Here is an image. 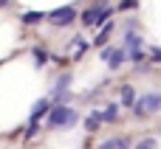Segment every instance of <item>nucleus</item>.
Instances as JSON below:
<instances>
[{"label":"nucleus","mask_w":161,"mask_h":149,"mask_svg":"<svg viewBox=\"0 0 161 149\" xmlns=\"http://www.w3.org/2000/svg\"><path fill=\"white\" fill-rule=\"evenodd\" d=\"M79 121V113L76 110H71V107H51V113H48V127L51 130H62V127H74Z\"/></svg>","instance_id":"obj_1"},{"label":"nucleus","mask_w":161,"mask_h":149,"mask_svg":"<svg viewBox=\"0 0 161 149\" xmlns=\"http://www.w3.org/2000/svg\"><path fill=\"white\" fill-rule=\"evenodd\" d=\"M110 31H113V23H105V25H102V31H99V37H96V45H102V42L110 37Z\"/></svg>","instance_id":"obj_9"},{"label":"nucleus","mask_w":161,"mask_h":149,"mask_svg":"<svg viewBox=\"0 0 161 149\" xmlns=\"http://www.w3.org/2000/svg\"><path fill=\"white\" fill-rule=\"evenodd\" d=\"M68 85H71V73H65V76H59L51 93H54V96H62V93H68Z\"/></svg>","instance_id":"obj_5"},{"label":"nucleus","mask_w":161,"mask_h":149,"mask_svg":"<svg viewBox=\"0 0 161 149\" xmlns=\"http://www.w3.org/2000/svg\"><path fill=\"white\" fill-rule=\"evenodd\" d=\"M119 8H136V0H125V3H122Z\"/></svg>","instance_id":"obj_15"},{"label":"nucleus","mask_w":161,"mask_h":149,"mask_svg":"<svg viewBox=\"0 0 161 149\" xmlns=\"http://www.w3.org/2000/svg\"><path fill=\"white\" fill-rule=\"evenodd\" d=\"M6 3H8V0H0V6H6Z\"/></svg>","instance_id":"obj_17"},{"label":"nucleus","mask_w":161,"mask_h":149,"mask_svg":"<svg viewBox=\"0 0 161 149\" xmlns=\"http://www.w3.org/2000/svg\"><path fill=\"white\" fill-rule=\"evenodd\" d=\"M45 113H48V101H45V99H40V101L34 104V110H31V127H34V124H37Z\"/></svg>","instance_id":"obj_4"},{"label":"nucleus","mask_w":161,"mask_h":149,"mask_svg":"<svg viewBox=\"0 0 161 149\" xmlns=\"http://www.w3.org/2000/svg\"><path fill=\"white\" fill-rule=\"evenodd\" d=\"M136 149H156V138H144V141H142Z\"/></svg>","instance_id":"obj_13"},{"label":"nucleus","mask_w":161,"mask_h":149,"mask_svg":"<svg viewBox=\"0 0 161 149\" xmlns=\"http://www.w3.org/2000/svg\"><path fill=\"white\" fill-rule=\"evenodd\" d=\"M99 124H102V113H93V116H91V118H88V121H85V127H88V130H91V132H93V130H96V127H99Z\"/></svg>","instance_id":"obj_11"},{"label":"nucleus","mask_w":161,"mask_h":149,"mask_svg":"<svg viewBox=\"0 0 161 149\" xmlns=\"http://www.w3.org/2000/svg\"><path fill=\"white\" fill-rule=\"evenodd\" d=\"M74 20H76V8H74V6H62V8H57V11L48 14V23L57 25V28H65V25H71Z\"/></svg>","instance_id":"obj_3"},{"label":"nucleus","mask_w":161,"mask_h":149,"mask_svg":"<svg viewBox=\"0 0 161 149\" xmlns=\"http://www.w3.org/2000/svg\"><path fill=\"white\" fill-rule=\"evenodd\" d=\"M23 20H25V23H40V20H45V14H40V11H25Z\"/></svg>","instance_id":"obj_12"},{"label":"nucleus","mask_w":161,"mask_h":149,"mask_svg":"<svg viewBox=\"0 0 161 149\" xmlns=\"http://www.w3.org/2000/svg\"><path fill=\"white\" fill-rule=\"evenodd\" d=\"M153 59H156V62H161V48H153Z\"/></svg>","instance_id":"obj_16"},{"label":"nucleus","mask_w":161,"mask_h":149,"mask_svg":"<svg viewBox=\"0 0 161 149\" xmlns=\"http://www.w3.org/2000/svg\"><path fill=\"white\" fill-rule=\"evenodd\" d=\"M119 118V107L116 104H110L108 110H105V116H102V121H116Z\"/></svg>","instance_id":"obj_10"},{"label":"nucleus","mask_w":161,"mask_h":149,"mask_svg":"<svg viewBox=\"0 0 161 149\" xmlns=\"http://www.w3.org/2000/svg\"><path fill=\"white\" fill-rule=\"evenodd\" d=\"M125 62V51L119 48V51H113L110 56H108V65H110V70H119V65Z\"/></svg>","instance_id":"obj_7"},{"label":"nucleus","mask_w":161,"mask_h":149,"mask_svg":"<svg viewBox=\"0 0 161 149\" xmlns=\"http://www.w3.org/2000/svg\"><path fill=\"white\" fill-rule=\"evenodd\" d=\"M158 110H161V93H147L139 101H133V113L139 118H144L147 113H158Z\"/></svg>","instance_id":"obj_2"},{"label":"nucleus","mask_w":161,"mask_h":149,"mask_svg":"<svg viewBox=\"0 0 161 149\" xmlns=\"http://www.w3.org/2000/svg\"><path fill=\"white\" fill-rule=\"evenodd\" d=\"M34 56H37V65H42V62H45V59H48V56H45V51H42V48H34Z\"/></svg>","instance_id":"obj_14"},{"label":"nucleus","mask_w":161,"mask_h":149,"mask_svg":"<svg viewBox=\"0 0 161 149\" xmlns=\"http://www.w3.org/2000/svg\"><path fill=\"white\" fill-rule=\"evenodd\" d=\"M122 101H125V104H133V101H136V90H133L130 85L122 87Z\"/></svg>","instance_id":"obj_8"},{"label":"nucleus","mask_w":161,"mask_h":149,"mask_svg":"<svg viewBox=\"0 0 161 149\" xmlns=\"http://www.w3.org/2000/svg\"><path fill=\"white\" fill-rule=\"evenodd\" d=\"M127 146H130V141H127V138H110V141L99 144V149H127Z\"/></svg>","instance_id":"obj_6"}]
</instances>
